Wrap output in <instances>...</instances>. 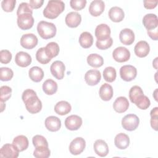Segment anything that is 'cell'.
<instances>
[{
  "label": "cell",
  "mask_w": 158,
  "mask_h": 158,
  "mask_svg": "<svg viewBox=\"0 0 158 158\" xmlns=\"http://www.w3.org/2000/svg\"><path fill=\"white\" fill-rule=\"evenodd\" d=\"M16 64L21 67H27L31 62V57L30 54L23 51L17 52L15 57Z\"/></svg>",
  "instance_id": "obj_19"
},
{
  "label": "cell",
  "mask_w": 158,
  "mask_h": 158,
  "mask_svg": "<svg viewBox=\"0 0 158 158\" xmlns=\"http://www.w3.org/2000/svg\"><path fill=\"white\" fill-rule=\"evenodd\" d=\"M65 22L68 27L70 28H76L81 22V16L77 12H71L67 14Z\"/></svg>",
  "instance_id": "obj_15"
},
{
  "label": "cell",
  "mask_w": 158,
  "mask_h": 158,
  "mask_svg": "<svg viewBox=\"0 0 158 158\" xmlns=\"http://www.w3.org/2000/svg\"><path fill=\"white\" fill-rule=\"evenodd\" d=\"M143 95H144L143 91L139 86L135 85L131 88L129 91V98L131 102L135 103V102L139 99Z\"/></svg>",
  "instance_id": "obj_33"
},
{
  "label": "cell",
  "mask_w": 158,
  "mask_h": 158,
  "mask_svg": "<svg viewBox=\"0 0 158 158\" xmlns=\"http://www.w3.org/2000/svg\"><path fill=\"white\" fill-rule=\"evenodd\" d=\"M85 146V140L81 137H77L71 141L69 145V151L73 155H79L84 151Z\"/></svg>",
  "instance_id": "obj_7"
},
{
  "label": "cell",
  "mask_w": 158,
  "mask_h": 158,
  "mask_svg": "<svg viewBox=\"0 0 158 158\" xmlns=\"http://www.w3.org/2000/svg\"><path fill=\"white\" fill-rule=\"evenodd\" d=\"M114 144L117 148L120 149H125L130 144V138L125 133H118L114 138Z\"/></svg>",
  "instance_id": "obj_24"
},
{
  "label": "cell",
  "mask_w": 158,
  "mask_h": 158,
  "mask_svg": "<svg viewBox=\"0 0 158 158\" xmlns=\"http://www.w3.org/2000/svg\"><path fill=\"white\" fill-rule=\"evenodd\" d=\"M121 78L125 81H130L134 80L137 75L136 69L131 65H125L120 69Z\"/></svg>",
  "instance_id": "obj_6"
},
{
  "label": "cell",
  "mask_w": 158,
  "mask_h": 158,
  "mask_svg": "<svg viewBox=\"0 0 158 158\" xmlns=\"http://www.w3.org/2000/svg\"><path fill=\"white\" fill-rule=\"evenodd\" d=\"M4 102H2V101H1V112H2L3 111V110L5 109V107H6V104H4Z\"/></svg>",
  "instance_id": "obj_51"
},
{
  "label": "cell",
  "mask_w": 158,
  "mask_h": 158,
  "mask_svg": "<svg viewBox=\"0 0 158 158\" xmlns=\"http://www.w3.org/2000/svg\"><path fill=\"white\" fill-rule=\"evenodd\" d=\"M99 94L101 99L103 101H107L110 100L113 96L112 86L108 83H104L100 87Z\"/></svg>",
  "instance_id": "obj_26"
},
{
  "label": "cell",
  "mask_w": 158,
  "mask_h": 158,
  "mask_svg": "<svg viewBox=\"0 0 158 158\" xmlns=\"http://www.w3.org/2000/svg\"><path fill=\"white\" fill-rule=\"evenodd\" d=\"M151 115V127L155 130H157V123H158V107H156L153 109L151 110L150 112Z\"/></svg>",
  "instance_id": "obj_42"
},
{
  "label": "cell",
  "mask_w": 158,
  "mask_h": 158,
  "mask_svg": "<svg viewBox=\"0 0 158 158\" xmlns=\"http://www.w3.org/2000/svg\"><path fill=\"white\" fill-rule=\"evenodd\" d=\"M81 125L82 118L77 115H71L65 120V126L69 130H77Z\"/></svg>",
  "instance_id": "obj_12"
},
{
  "label": "cell",
  "mask_w": 158,
  "mask_h": 158,
  "mask_svg": "<svg viewBox=\"0 0 158 158\" xmlns=\"http://www.w3.org/2000/svg\"><path fill=\"white\" fill-rule=\"evenodd\" d=\"M38 38L33 33H27L22 36L20 38V44L25 49H31L34 48L38 44Z\"/></svg>",
  "instance_id": "obj_10"
},
{
  "label": "cell",
  "mask_w": 158,
  "mask_h": 158,
  "mask_svg": "<svg viewBox=\"0 0 158 158\" xmlns=\"http://www.w3.org/2000/svg\"><path fill=\"white\" fill-rule=\"evenodd\" d=\"M36 59L38 62L42 64H46L51 60V59L47 55L44 47L38 49L36 52Z\"/></svg>",
  "instance_id": "obj_35"
},
{
  "label": "cell",
  "mask_w": 158,
  "mask_h": 158,
  "mask_svg": "<svg viewBox=\"0 0 158 158\" xmlns=\"http://www.w3.org/2000/svg\"><path fill=\"white\" fill-rule=\"evenodd\" d=\"M148 35L149 36V37L154 40H157V28L151 30H147Z\"/></svg>",
  "instance_id": "obj_50"
},
{
  "label": "cell",
  "mask_w": 158,
  "mask_h": 158,
  "mask_svg": "<svg viewBox=\"0 0 158 158\" xmlns=\"http://www.w3.org/2000/svg\"><path fill=\"white\" fill-rule=\"evenodd\" d=\"M112 43H113V40L111 37H110L106 40H102V41L97 40L96 43V46L99 49L104 50L110 48L112 45Z\"/></svg>",
  "instance_id": "obj_43"
},
{
  "label": "cell",
  "mask_w": 158,
  "mask_h": 158,
  "mask_svg": "<svg viewBox=\"0 0 158 158\" xmlns=\"http://www.w3.org/2000/svg\"><path fill=\"white\" fill-rule=\"evenodd\" d=\"M65 9V4L62 1L51 0L43 10V15L48 19H54L60 14Z\"/></svg>",
  "instance_id": "obj_2"
},
{
  "label": "cell",
  "mask_w": 158,
  "mask_h": 158,
  "mask_svg": "<svg viewBox=\"0 0 158 158\" xmlns=\"http://www.w3.org/2000/svg\"><path fill=\"white\" fill-rule=\"evenodd\" d=\"M119 39L122 44L130 45L135 41L134 32L130 28H124L120 32Z\"/></svg>",
  "instance_id": "obj_18"
},
{
  "label": "cell",
  "mask_w": 158,
  "mask_h": 158,
  "mask_svg": "<svg viewBox=\"0 0 158 158\" xmlns=\"http://www.w3.org/2000/svg\"><path fill=\"white\" fill-rule=\"evenodd\" d=\"M28 75L30 78L33 81L40 82L43 78L44 72L41 68L38 66H34L29 70Z\"/></svg>",
  "instance_id": "obj_30"
},
{
  "label": "cell",
  "mask_w": 158,
  "mask_h": 158,
  "mask_svg": "<svg viewBox=\"0 0 158 158\" xmlns=\"http://www.w3.org/2000/svg\"><path fill=\"white\" fill-rule=\"evenodd\" d=\"M25 13H28V14H32L33 10L28 3L23 2L20 4V5L19 6V7L17 10V15L18 16L20 14H25Z\"/></svg>",
  "instance_id": "obj_45"
},
{
  "label": "cell",
  "mask_w": 158,
  "mask_h": 158,
  "mask_svg": "<svg viewBox=\"0 0 158 158\" xmlns=\"http://www.w3.org/2000/svg\"><path fill=\"white\" fill-rule=\"evenodd\" d=\"M70 4L71 7L77 10H80L83 9L86 4V0H71L70 1Z\"/></svg>",
  "instance_id": "obj_46"
},
{
  "label": "cell",
  "mask_w": 158,
  "mask_h": 158,
  "mask_svg": "<svg viewBox=\"0 0 158 158\" xmlns=\"http://www.w3.org/2000/svg\"><path fill=\"white\" fill-rule=\"evenodd\" d=\"M51 155V151L48 147L35 148L33 156L36 158H48Z\"/></svg>",
  "instance_id": "obj_37"
},
{
  "label": "cell",
  "mask_w": 158,
  "mask_h": 158,
  "mask_svg": "<svg viewBox=\"0 0 158 158\" xmlns=\"http://www.w3.org/2000/svg\"><path fill=\"white\" fill-rule=\"evenodd\" d=\"M17 23L18 27L23 30L31 28L34 24V19L32 14L25 13L17 16Z\"/></svg>",
  "instance_id": "obj_5"
},
{
  "label": "cell",
  "mask_w": 158,
  "mask_h": 158,
  "mask_svg": "<svg viewBox=\"0 0 158 158\" xmlns=\"http://www.w3.org/2000/svg\"><path fill=\"white\" fill-rule=\"evenodd\" d=\"M87 62L89 65L98 68L104 64V59L101 56L98 54H91L87 57Z\"/></svg>",
  "instance_id": "obj_32"
},
{
  "label": "cell",
  "mask_w": 158,
  "mask_h": 158,
  "mask_svg": "<svg viewBox=\"0 0 158 158\" xmlns=\"http://www.w3.org/2000/svg\"><path fill=\"white\" fill-rule=\"evenodd\" d=\"M32 143L35 148L48 147V143L46 139L42 135H36L32 138Z\"/></svg>",
  "instance_id": "obj_38"
},
{
  "label": "cell",
  "mask_w": 158,
  "mask_h": 158,
  "mask_svg": "<svg viewBox=\"0 0 158 158\" xmlns=\"http://www.w3.org/2000/svg\"><path fill=\"white\" fill-rule=\"evenodd\" d=\"M37 31L42 38L48 40L55 36L57 29L55 25L51 22L40 21L37 25Z\"/></svg>",
  "instance_id": "obj_3"
},
{
  "label": "cell",
  "mask_w": 158,
  "mask_h": 158,
  "mask_svg": "<svg viewBox=\"0 0 158 158\" xmlns=\"http://www.w3.org/2000/svg\"><path fill=\"white\" fill-rule=\"evenodd\" d=\"M51 74L57 80H62L64 77L65 67L64 63L60 60H56L50 67Z\"/></svg>",
  "instance_id": "obj_11"
},
{
  "label": "cell",
  "mask_w": 158,
  "mask_h": 158,
  "mask_svg": "<svg viewBox=\"0 0 158 158\" xmlns=\"http://www.w3.org/2000/svg\"><path fill=\"white\" fill-rule=\"evenodd\" d=\"M43 90L48 95H52L57 92V84L52 79H48L43 84Z\"/></svg>",
  "instance_id": "obj_31"
},
{
  "label": "cell",
  "mask_w": 158,
  "mask_h": 158,
  "mask_svg": "<svg viewBox=\"0 0 158 158\" xmlns=\"http://www.w3.org/2000/svg\"><path fill=\"white\" fill-rule=\"evenodd\" d=\"M116 76V70L112 67H107L103 71L104 79L107 82H113L115 80Z\"/></svg>",
  "instance_id": "obj_36"
},
{
  "label": "cell",
  "mask_w": 158,
  "mask_h": 158,
  "mask_svg": "<svg viewBox=\"0 0 158 158\" xmlns=\"http://www.w3.org/2000/svg\"><path fill=\"white\" fill-rule=\"evenodd\" d=\"M157 1H144V6L146 9H154L157 5Z\"/></svg>",
  "instance_id": "obj_49"
},
{
  "label": "cell",
  "mask_w": 158,
  "mask_h": 158,
  "mask_svg": "<svg viewBox=\"0 0 158 158\" xmlns=\"http://www.w3.org/2000/svg\"><path fill=\"white\" fill-rule=\"evenodd\" d=\"M101 79V75L98 70H89L85 75V80L89 86L96 85Z\"/></svg>",
  "instance_id": "obj_13"
},
{
  "label": "cell",
  "mask_w": 158,
  "mask_h": 158,
  "mask_svg": "<svg viewBox=\"0 0 158 158\" xmlns=\"http://www.w3.org/2000/svg\"><path fill=\"white\" fill-rule=\"evenodd\" d=\"M135 104L140 109L145 110L147 109L151 105V102L149 98L143 95L138 100H137Z\"/></svg>",
  "instance_id": "obj_40"
},
{
  "label": "cell",
  "mask_w": 158,
  "mask_h": 158,
  "mask_svg": "<svg viewBox=\"0 0 158 158\" xmlns=\"http://www.w3.org/2000/svg\"><path fill=\"white\" fill-rule=\"evenodd\" d=\"M72 109L71 105L65 101H60L55 105L54 111L60 115H64L69 114Z\"/></svg>",
  "instance_id": "obj_27"
},
{
  "label": "cell",
  "mask_w": 158,
  "mask_h": 158,
  "mask_svg": "<svg viewBox=\"0 0 158 158\" xmlns=\"http://www.w3.org/2000/svg\"><path fill=\"white\" fill-rule=\"evenodd\" d=\"M134 51L136 56L141 58L144 57L148 55L150 51V47L146 41H140L136 44Z\"/></svg>",
  "instance_id": "obj_20"
},
{
  "label": "cell",
  "mask_w": 158,
  "mask_h": 158,
  "mask_svg": "<svg viewBox=\"0 0 158 158\" xmlns=\"http://www.w3.org/2000/svg\"><path fill=\"white\" fill-rule=\"evenodd\" d=\"M44 48L47 55L51 59L56 57L59 54V46L56 42H50Z\"/></svg>",
  "instance_id": "obj_34"
},
{
  "label": "cell",
  "mask_w": 158,
  "mask_h": 158,
  "mask_svg": "<svg viewBox=\"0 0 158 158\" xmlns=\"http://www.w3.org/2000/svg\"><path fill=\"white\" fill-rule=\"evenodd\" d=\"M14 75V72L10 68L1 67L0 69V79L1 81H9Z\"/></svg>",
  "instance_id": "obj_39"
},
{
  "label": "cell",
  "mask_w": 158,
  "mask_h": 158,
  "mask_svg": "<svg viewBox=\"0 0 158 158\" xmlns=\"http://www.w3.org/2000/svg\"><path fill=\"white\" fill-rule=\"evenodd\" d=\"M110 19L114 22H120L123 20L125 14L122 9L119 7L114 6L110 9L108 12Z\"/></svg>",
  "instance_id": "obj_25"
},
{
  "label": "cell",
  "mask_w": 158,
  "mask_h": 158,
  "mask_svg": "<svg viewBox=\"0 0 158 158\" xmlns=\"http://www.w3.org/2000/svg\"><path fill=\"white\" fill-rule=\"evenodd\" d=\"M129 107V102L127 98L120 96L117 98L113 104L114 110L118 113L125 112Z\"/></svg>",
  "instance_id": "obj_23"
},
{
  "label": "cell",
  "mask_w": 158,
  "mask_h": 158,
  "mask_svg": "<svg viewBox=\"0 0 158 158\" xmlns=\"http://www.w3.org/2000/svg\"><path fill=\"white\" fill-rule=\"evenodd\" d=\"M0 100L2 102H5L10 98L12 93V89L8 86H2L0 88Z\"/></svg>",
  "instance_id": "obj_41"
},
{
  "label": "cell",
  "mask_w": 158,
  "mask_h": 158,
  "mask_svg": "<svg viewBox=\"0 0 158 158\" xmlns=\"http://www.w3.org/2000/svg\"><path fill=\"white\" fill-rule=\"evenodd\" d=\"M43 2V0H30L29 4L32 9H38L42 6Z\"/></svg>",
  "instance_id": "obj_48"
},
{
  "label": "cell",
  "mask_w": 158,
  "mask_h": 158,
  "mask_svg": "<svg viewBox=\"0 0 158 158\" xmlns=\"http://www.w3.org/2000/svg\"><path fill=\"white\" fill-rule=\"evenodd\" d=\"M12 144L17 147L20 152H22L28 148L29 142L27 136L24 135H19L14 138Z\"/></svg>",
  "instance_id": "obj_28"
},
{
  "label": "cell",
  "mask_w": 158,
  "mask_h": 158,
  "mask_svg": "<svg viewBox=\"0 0 158 158\" xmlns=\"http://www.w3.org/2000/svg\"><path fill=\"white\" fill-rule=\"evenodd\" d=\"M0 61L2 64H8L12 59V54L8 50L4 49L0 51Z\"/></svg>",
  "instance_id": "obj_47"
},
{
  "label": "cell",
  "mask_w": 158,
  "mask_h": 158,
  "mask_svg": "<svg viewBox=\"0 0 158 158\" xmlns=\"http://www.w3.org/2000/svg\"><path fill=\"white\" fill-rule=\"evenodd\" d=\"M143 23L147 30L157 28L158 25V19L156 14H148L143 17Z\"/></svg>",
  "instance_id": "obj_17"
},
{
  "label": "cell",
  "mask_w": 158,
  "mask_h": 158,
  "mask_svg": "<svg viewBox=\"0 0 158 158\" xmlns=\"http://www.w3.org/2000/svg\"><path fill=\"white\" fill-rule=\"evenodd\" d=\"M44 125L49 131L54 132L60 128L61 122L60 120L56 116H49L46 118Z\"/></svg>",
  "instance_id": "obj_22"
},
{
  "label": "cell",
  "mask_w": 158,
  "mask_h": 158,
  "mask_svg": "<svg viewBox=\"0 0 158 158\" xmlns=\"http://www.w3.org/2000/svg\"><path fill=\"white\" fill-rule=\"evenodd\" d=\"M104 8L105 4L104 1L101 0H94L90 3L89 6V12L91 15L98 17L104 12Z\"/></svg>",
  "instance_id": "obj_16"
},
{
  "label": "cell",
  "mask_w": 158,
  "mask_h": 158,
  "mask_svg": "<svg viewBox=\"0 0 158 158\" xmlns=\"http://www.w3.org/2000/svg\"><path fill=\"white\" fill-rule=\"evenodd\" d=\"M95 153L100 157H106L109 153V147L106 142L102 139H97L93 145Z\"/></svg>",
  "instance_id": "obj_21"
},
{
  "label": "cell",
  "mask_w": 158,
  "mask_h": 158,
  "mask_svg": "<svg viewBox=\"0 0 158 158\" xmlns=\"http://www.w3.org/2000/svg\"><path fill=\"white\" fill-rule=\"evenodd\" d=\"M78 41L82 48L85 49L89 48L93 45V37L90 33L88 31H84L81 33Z\"/></svg>",
  "instance_id": "obj_29"
},
{
  "label": "cell",
  "mask_w": 158,
  "mask_h": 158,
  "mask_svg": "<svg viewBox=\"0 0 158 158\" xmlns=\"http://www.w3.org/2000/svg\"><path fill=\"white\" fill-rule=\"evenodd\" d=\"M22 99L25 104L27 110L30 114H36L41 110L42 102L34 90L25 89L22 93Z\"/></svg>",
  "instance_id": "obj_1"
},
{
  "label": "cell",
  "mask_w": 158,
  "mask_h": 158,
  "mask_svg": "<svg viewBox=\"0 0 158 158\" xmlns=\"http://www.w3.org/2000/svg\"><path fill=\"white\" fill-rule=\"evenodd\" d=\"M112 57L114 59L118 62H125L129 60L130 57V52L126 48L119 46L114 50Z\"/></svg>",
  "instance_id": "obj_9"
},
{
  "label": "cell",
  "mask_w": 158,
  "mask_h": 158,
  "mask_svg": "<svg viewBox=\"0 0 158 158\" xmlns=\"http://www.w3.org/2000/svg\"><path fill=\"white\" fill-rule=\"evenodd\" d=\"M15 4V0H3L1 2V7L5 12H10L14 9Z\"/></svg>",
  "instance_id": "obj_44"
},
{
  "label": "cell",
  "mask_w": 158,
  "mask_h": 158,
  "mask_svg": "<svg viewBox=\"0 0 158 158\" xmlns=\"http://www.w3.org/2000/svg\"><path fill=\"white\" fill-rule=\"evenodd\" d=\"M157 89H156L154 91V94H153L154 95V96L155 100H156V101H157V96H156V95H157V94H156V93H157Z\"/></svg>",
  "instance_id": "obj_52"
},
{
  "label": "cell",
  "mask_w": 158,
  "mask_h": 158,
  "mask_svg": "<svg viewBox=\"0 0 158 158\" xmlns=\"http://www.w3.org/2000/svg\"><path fill=\"white\" fill-rule=\"evenodd\" d=\"M19 151L13 144H5L0 150V157L5 158H17L19 154Z\"/></svg>",
  "instance_id": "obj_8"
},
{
  "label": "cell",
  "mask_w": 158,
  "mask_h": 158,
  "mask_svg": "<svg viewBox=\"0 0 158 158\" xmlns=\"http://www.w3.org/2000/svg\"><path fill=\"white\" fill-rule=\"evenodd\" d=\"M139 123L138 117L133 114L126 115L122 120V125L123 128L127 131L135 130Z\"/></svg>",
  "instance_id": "obj_4"
},
{
  "label": "cell",
  "mask_w": 158,
  "mask_h": 158,
  "mask_svg": "<svg viewBox=\"0 0 158 158\" xmlns=\"http://www.w3.org/2000/svg\"><path fill=\"white\" fill-rule=\"evenodd\" d=\"M110 28L107 25L101 23L96 27L95 29V36L98 41L106 40L110 38Z\"/></svg>",
  "instance_id": "obj_14"
}]
</instances>
